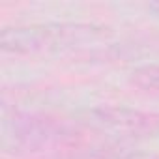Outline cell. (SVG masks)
<instances>
[{"label":"cell","mask_w":159,"mask_h":159,"mask_svg":"<svg viewBox=\"0 0 159 159\" xmlns=\"http://www.w3.org/2000/svg\"><path fill=\"white\" fill-rule=\"evenodd\" d=\"M101 34V28L90 25H32L4 28L0 47L8 52H39L69 49Z\"/></svg>","instance_id":"1"},{"label":"cell","mask_w":159,"mask_h":159,"mask_svg":"<svg viewBox=\"0 0 159 159\" xmlns=\"http://www.w3.org/2000/svg\"><path fill=\"white\" fill-rule=\"evenodd\" d=\"M92 124L122 137H137L152 131V118L129 109H99L90 114Z\"/></svg>","instance_id":"2"},{"label":"cell","mask_w":159,"mask_h":159,"mask_svg":"<svg viewBox=\"0 0 159 159\" xmlns=\"http://www.w3.org/2000/svg\"><path fill=\"white\" fill-rule=\"evenodd\" d=\"M52 137L49 124L36 118H17L13 127L6 125L4 129V146L13 150H34L45 144Z\"/></svg>","instance_id":"3"},{"label":"cell","mask_w":159,"mask_h":159,"mask_svg":"<svg viewBox=\"0 0 159 159\" xmlns=\"http://www.w3.org/2000/svg\"><path fill=\"white\" fill-rule=\"evenodd\" d=\"M133 83L146 90H159V66H150L135 71Z\"/></svg>","instance_id":"4"},{"label":"cell","mask_w":159,"mask_h":159,"mask_svg":"<svg viewBox=\"0 0 159 159\" xmlns=\"http://www.w3.org/2000/svg\"><path fill=\"white\" fill-rule=\"evenodd\" d=\"M148 10H152L155 15H159V2H152V4L148 6Z\"/></svg>","instance_id":"5"}]
</instances>
